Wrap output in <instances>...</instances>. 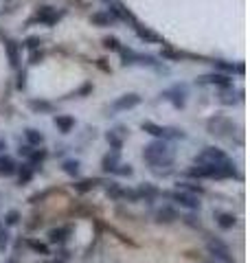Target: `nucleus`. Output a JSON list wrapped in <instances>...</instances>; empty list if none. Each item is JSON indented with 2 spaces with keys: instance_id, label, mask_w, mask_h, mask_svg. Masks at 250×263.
I'll return each mask as SVG.
<instances>
[{
  "instance_id": "nucleus-1",
  "label": "nucleus",
  "mask_w": 250,
  "mask_h": 263,
  "mask_svg": "<svg viewBox=\"0 0 250 263\" xmlns=\"http://www.w3.org/2000/svg\"><path fill=\"white\" fill-rule=\"evenodd\" d=\"M143 158L152 164V167H171L173 149L165 141H154L143 149Z\"/></svg>"
},
{
  "instance_id": "nucleus-2",
  "label": "nucleus",
  "mask_w": 250,
  "mask_h": 263,
  "mask_svg": "<svg viewBox=\"0 0 250 263\" xmlns=\"http://www.w3.org/2000/svg\"><path fill=\"white\" fill-rule=\"evenodd\" d=\"M189 176L193 178H211V180H222V178H230L235 176V164L230 160L222 162V164H211V162H195V167L189 171Z\"/></svg>"
},
{
  "instance_id": "nucleus-3",
  "label": "nucleus",
  "mask_w": 250,
  "mask_h": 263,
  "mask_svg": "<svg viewBox=\"0 0 250 263\" xmlns=\"http://www.w3.org/2000/svg\"><path fill=\"white\" fill-rule=\"evenodd\" d=\"M143 132H147V134H152L156 138H160V141H171V138H185V132L182 129H176V127H160L156 125V123L152 121H143Z\"/></svg>"
},
{
  "instance_id": "nucleus-4",
  "label": "nucleus",
  "mask_w": 250,
  "mask_h": 263,
  "mask_svg": "<svg viewBox=\"0 0 250 263\" xmlns=\"http://www.w3.org/2000/svg\"><path fill=\"white\" fill-rule=\"evenodd\" d=\"M64 11H57L55 7H40V9L35 11V15L29 20V24H44V27H53V24H57L62 20Z\"/></svg>"
},
{
  "instance_id": "nucleus-5",
  "label": "nucleus",
  "mask_w": 250,
  "mask_h": 263,
  "mask_svg": "<svg viewBox=\"0 0 250 263\" xmlns=\"http://www.w3.org/2000/svg\"><path fill=\"white\" fill-rule=\"evenodd\" d=\"M169 197L173 202H178L182 209H187V211H200V206H202V202L198 200V195L195 193H189V191H182V189H178V191H173L169 193Z\"/></svg>"
},
{
  "instance_id": "nucleus-6",
  "label": "nucleus",
  "mask_w": 250,
  "mask_h": 263,
  "mask_svg": "<svg viewBox=\"0 0 250 263\" xmlns=\"http://www.w3.org/2000/svg\"><path fill=\"white\" fill-rule=\"evenodd\" d=\"M230 158L218 147H206L202 154L195 156V162H211V164H222V162H228Z\"/></svg>"
},
{
  "instance_id": "nucleus-7",
  "label": "nucleus",
  "mask_w": 250,
  "mask_h": 263,
  "mask_svg": "<svg viewBox=\"0 0 250 263\" xmlns=\"http://www.w3.org/2000/svg\"><path fill=\"white\" fill-rule=\"evenodd\" d=\"M198 84L202 86H220V88H228L230 86V75L226 72H208L198 79Z\"/></svg>"
},
{
  "instance_id": "nucleus-8",
  "label": "nucleus",
  "mask_w": 250,
  "mask_h": 263,
  "mask_svg": "<svg viewBox=\"0 0 250 263\" xmlns=\"http://www.w3.org/2000/svg\"><path fill=\"white\" fill-rule=\"evenodd\" d=\"M108 11L112 13V18L114 20H123V22H132L134 24V15H132L128 9H125V5L119 3V0H110V7H108Z\"/></svg>"
},
{
  "instance_id": "nucleus-9",
  "label": "nucleus",
  "mask_w": 250,
  "mask_h": 263,
  "mask_svg": "<svg viewBox=\"0 0 250 263\" xmlns=\"http://www.w3.org/2000/svg\"><path fill=\"white\" fill-rule=\"evenodd\" d=\"M136 105H140V97L130 92V95H123L121 99H116V101L112 103V110L114 112H123V110H132L136 108Z\"/></svg>"
},
{
  "instance_id": "nucleus-10",
  "label": "nucleus",
  "mask_w": 250,
  "mask_h": 263,
  "mask_svg": "<svg viewBox=\"0 0 250 263\" xmlns=\"http://www.w3.org/2000/svg\"><path fill=\"white\" fill-rule=\"evenodd\" d=\"M206 248H208V252H211V257L230 261V250H228V246L224 243V241H220V239H208Z\"/></svg>"
},
{
  "instance_id": "nucleus-11",
  "label": "nucleus",
  "mask_w": 250,
  "mask_h": 263,
  "mask_svg": "<svg viewBox=\"0 0 250 263\" xmlns=\"http://www.w3.org/2000/svg\"><path fill=\"white\" fill-rule=\"evenodd\" d=\"M134 33L138 35V40H143V42H147V44H158L160 42V35H158V33H154L152 29H147V27H140L138 22H134Z\"/></svg>"
},
{
  "instance_id": "nucleus-12",
  "label": "nucleus",
  "mask_w": 250,
  "mask_h": 263,
  "mask_svg": "<svg viewBox=\"0 0 250 263\" xmlns=\"http://www.w3.org/2000/svg\"><path fill=\"white\" fill-rule=\"evenodd\" d=\"M165 97L169 99V101L176 105V108H185V97H187V90L185 86H176V88H171V90H167Z\"/></svg>"
},
{
  "instance_id": "nucleus-13",
  "label": "nucleus",
  "mask_w": 250,
  "mask_h": 263,
  "mask_svg": "<svg viewBox=\"0 0 250 263\" xmlns=\"http://www.w3.org/2000/svg\"><path fill=\"white\" fill-rule=\"evenodd\" d=\"M5 48H7V55H9V64L13 66V68H18L20 62H22V57H20V46L15 44L13 40H7Z\"/></svg>"
},
{
  "instance_id": "nucleus-14",
  "label": "nucleus",
  "mask_w": 250,
  "mask_h": 263,
  "mask_svg": "<svg viewBox=\"0 0 250 263\" xmlns=\"http://www.w3.org/2000/svg\"><path fill=\"white\" fill-rule=\"evenodd\" d=\"M73 233L70 226H62V228H53L51 233H48V241L51 243H64L66 239H68V235Z\"/></svg>"
},
{
  "instance_id": "nucleus-15",
  "label": "nucleus",
  "mask_w": 250,
  "mask_h": 263,
  "mask_svg": "<svg viewBox=\"0 0 250 263\" xmlns=\"http://www.w3.org/2000/svg\"><path fill=\"white\" fill-rule=\"evenodd\" d=\"M90 20H93V24H95V27H110V24H114L116 20L112 18V13L110 11H97V13H93V18H90Z\"/></svg>"
},
{
  "instance_id": "nucleus-16",
  "label": "nucleus",
  "mask_w": 250,
  "mask_h": 263,
  "mask_svg": "<svg viewBox=\"0 0 250 263\" xmlns=\"http://www.w3.org/2000/svg\"><path fill=\"white\" fill-rule=\"evenodd\" d=\"M55 125H57V129H60L62 134H68V132L75 127V119L68 117V114H57V117H55Z\"/></svg>"
},
{
  "instance_id": "nucleus-17",
  "label": "nucleus",
  "mask_w": 250,
  "mask_h": 263,
  "mask_svg": "<svg viewBox=\"0 0 250 263\" xmlns=\"http://www.w3.org/2000/svg\"><path fill=\"white\" fill-rule=\"evenodd\" d=\"M15 160L11 156H0V176H13L15 174Z\"/></svg>"
},
{
  "instance_id": "nucleus-18",
  "label": "nucleus",
  "mask_w": 250,
  "mask_h": 263,
  "mask_svg": "<svg viewBox=\"0 0 250 263\" xmlns=\"http://www.w3.org/2000/svg\"><path fill=\"white\" fill-rule=\"evenodd\" d=\"M215 219H218V226L224 228V230H230L233 226H235V215H230V213H218L215 215Z\"/></svg>"
},
{
  "instance_id": "nucleus-19",
  "label": "nucleus",
  "mask_w": 250,
  "mask_h": 263,
  "mask_svg": "<svg viewBox=\"0 0 250 263\" xmlns=\"http://www.w3.org/2000/svg\"><path fill=\"white\" fill-rule=\"evenodd\" d=\"M101 167H103V171H112V174H114V171L119 169V152L108 154L105 158H103V164H101Z\"/></svg>"
},
{
  "instance_id": "nucleus-20",
  "label": "nucleus",
  "mask_w": 250,
  "mask_h": 263,
  "mask_svg": "<svg viewBox=\"0 0 250 263\" xmlns=\"http://www.w3.org/2000/svg\"><path fill=\"white\" fill-rule=\"evenodd\" d=\"M156 217H158V221H165V224H171V221H176L178 219V215H176V211L173 209H169V206H165V209H160L156 213Z\"/></svg>"
},
{
  "instance_id": "nucleus-21",
  "label": "nucleus",
  "mask_w": 250,
  "mask_h": 263,
  "mask_svg": "<svg viewBox=\"0 0 250 263\" xmlns=\"http://www.w3.org/2000/svg\"><path fill=\"white\" fill-rule=\"evenodd\" d=\"M24 136H27L29 145H42V143H44V134H42V132H38V129H33V127L24 129Z\"/></svg>"
},
{
  "instance_id": "nucleus-22",
  "label": "nucleus",
  "mask_w": 250,
  "mask_h": 263,
  "mask_svg": "<svg viewBox=\"0 0 250 263\" xmlns=\"http://www.w3.org/2000/svg\"><path fill=\"white\" fill-rule=\"evenodd\" d=\"M105 141H108V143H110V147H112V149H114V152H119V149H121V147H123V138H121L119 134H116V129H112V132H108V134H105Z\"/></svg>"
},
{
  "instance_id": "nucleus-23",
  "label": "nucleus",
  "mask_w": 250,
  "mask_h": 263,
  "mask_svg": "<svg viewBox=\"0 0 250 263\" xmlns=\"http://www.w3.org/2000/svg\"><path fill=\"white\" fill-rule=\"evenodd\" d=\"M97 184H99V180H81V182L73 184V186H75V191H79V193H86V191H90V189H95Z\"/></svg>"
},
{
  "instance_id": "nucleus-24",
  "label": "nucleus",
  "mask_w": 250,
  "mask_h": 263,
  "mask_svg": "<svg viewBox=\"0 0 250 263\" xmlns=\"http://www.w3.org/2000/svg\"><path fill=\"white\" fill-rule=\"evenodd\" d=\"M103 46L108 48V51H119V48H121V42H119V37L108 35V37H103Z\"/></svg>"
},
{
  "instance_id": "nucleus-25",
  "label": "nucleus",
  "mask_w": 250,
  "mask_h": 263,
  "mask_svg": "<svg viewBox=\"0 0 250 263\" xmlns=\"http://www.w3.org/2000/svg\"><path fill=\"white\" fill-rule=\"evenodd\" d=\"M64 171H66L68 176H77V174H79V162H77V160H66V162H64Z\"/></svg>"
},
{
  "instance_id": "nucleus-26",
  "label": "nucleus",
  "mask_w": 250,
  "mask_h": 263,
  "mask_svg": "<svg viewBox=\"0 0 250 263\" xmlns=\"http://www.w3.org/2000/svg\"><path fill=\"white\" fill-rule=\"evenodd\" d=\"M178 189H182V191H189V193H204V189L200 184H193V182H180Z\"/></svg>"
},
{
  "instance_id": "nucleus-27",
  "label": "nucleus",
  "mask_w": 250,
  "mask_h": 263,
  "mask_svg": "<svg viewBox=\"0 0 250 263\" xmlns=\"http://www.w3.org/2000/svg\"><path fill=\"white\" fill-rule=\"evenodd\" d=\"M31 178H33V167H31V164H22V169H20V184L29 182Z\"/></svg>"
},
{
  "instance_id": "nucleus-28",
  "label": "nucleus",
  "mask_w": 250,
  "mask_h": 263,
  "mask_svg": "<svg viewBox=\"0 0 250 263\" xmlns=\"http://www.w3.org/2000/svg\"><path fill=\"white\" fill-rule=\"evenodd\" d=\"M29 105H31L33 110H38V112H51L53 110V105L46 103V101H31Z\"/></svg>"
},
{
  "instance_id": "nucleus-29",
  "label": "nucleus",
  "mask_w": 250,
  "mask_h": 263,
  "mask_svg": "<svg viewBox=\"0 0 250 263\" xmlns=\"http://www.w3.org/2000/svg\"><path fill=\"white\" fill-rule=\"evenodd\" d=\"M29 248H33V250L40 252V254H48V246L46 243H40L35 239H29Z\"/></svg>"
},
{
  "instance_id": "nucleus-30",
  "label": "nucleus",
  "mask_w": 250,
  "mask_h": 263,
  "mask_svg": "<svg viewBox=\"0 0 250 263\" xmlns=\"http://www.w3.org/2000/svg\"><path fill=\"white\" fill-rule=\"evenodd\" d=\"M215 66H218V68H222V70H226V72H244V66H230V64H224V62H218V64H215Z\"/></svg>"
},
{
  "instance_id": "nucleus-31",
  "label": "nucleus",
  "mask_w": 250,
  "mask_h": 263,
  "mask_svg": "<svg viewBox=\"0 0 250 263\" xmlns=\"http://www.w3.org/2000/svg\"><path fill=\"white\" fill-rule=\"evenodd\" d=\"M18 221H20L18 211H9V213H7V217H5V224L7 226H13V224H18Z\"/></svg>"
},
{
  "instance_id": "nucleus-32",
  "label": "nucleus",
  "mask_w": 250,
  "mask_h": 263,
  "mask_svg": "<svg viewBox=\"0 0 250 263\" xmlns=\"http://www.w3.org/2000/svg\"><path fill=\"white\" fill-rule=\"evenodd\" d=\"M44 158H46V152H44V149H40V152H31V156H29L31 164H33V162H42Z\"/></svg>"
},
{
  "instance_id": "nucleus-33",
  "label": "nucleus",
  "mask_w": 250,
  "mask_h": 263,
  "mask_svg": "<svg viewBox=\"0 0 250 263\" xmlns=\"http://www.w3.org/2000/svg\"><path fill=\"white\" fill-rule=\"evenodd\" d=\"M7 243H9V235H7V230L0 226V252L7 248Z\"/></svg>"
},
{
  "instance_id": "nucleus-34",
  "label": "nucleus",
  "mask_w": 250,
  "mask_h": 263,
  "mask_svg": "<svg viewBox=\"0 0 250 263\" xmlns=\"http://www.w3.org/2000/svg\"><path fill=\"white\" fill-rule=\"evenodd\" d=\"M40 44H42V40H40V37H29V40H27V48H31V51L40 48Z\"/></svg>"
},
{
  "instance_id": "nucleus-35",
  "label": "nucleus",
  "mask_w": 250,
  "mask_h": 263,
  "mask_svg": "<svg viewBox=\"0 0 250 263\" xmlns=\"http://www.w3.org/2000/svg\"><path fill=\"white\" fill-rule=\"evenodd\" d=\"M119 167H121V169H116L114 174H121V176H132V167H130V164H119Z\"/></svg>"
},
{
  "instance_id": "nucleus-36",
  "label": "nucleus",
  "mask_w": 250,
  "mask_h": 263,
  "mask_svg": "<svg viewBox=\"0 0 250 263\" xmlns=\"http://www.w3.org/2000/svg\"><path fill=\"white\" fill-rule=\"evenodd\" d=\"M31 145H20V149H18V154L20 156H24V158H29V156H31Z\"/></svg>"
},
{
  "instance_id": "nucleus-37",
  "label": "nucleus",
  "mask_w": 250,
  "mask_h": 263,
  "mask_svg": "<svg viewBox=\"0 0 250 263\" xmlns=\"http://www.w3.org/2000/svg\"><path fill=\"white\" fill-rule=\"evenodd\" d=\"M24 77H27L24 72H20V75H18V88H20V90H24V86H27V81H24Z\"/></svg>"
},
{
  "instance_id": "nucleus-38",
  "label": "nucleus",
  "mask_w": 250,
  "mask_h": 263,
  "mask_svg": "<svg viewBox=\"0 0 250 263\" xmlns=\"http://www.w3.org/2000/svg\"><path fill=\"white\" fill-rule=\"evenodd\" d=\"M185 221H187L189 226H200V219L195 221V217H191V215H189V217H185Z\"/></svg>"
},
{
  "instance_id": "nucleus-39",
  "label": "nucleus",
  "mask_w": 250,
  "mask_h": 263,
  "mask_svg": "<svg viewBox=\"0 0 250 263\" xmlns=\"http://www.w3.org/2000/svg\"><path fill=\"white\" fill-rule=\"evenodd\" d=\"M206 263H230V261H224V259H215V257H213L211 261H206Z\"/></svg>"
},
{
  "instance_id": "nucleus-40",
  "label": "nucleus",
  "mask_w": 250,
  "mask_h": 263,
  "mask_svg": "<svg viewBox=\"0 0 250 263\" xmlns=\"http://www.w3.org/2000/svg\"><path fill=\"white\" fill-rule=\"evenodd\" d=\"M53 263H64V261H53Z\"/></svg>"
},
{
  "instance_id": "nucleus-41",
  "label": "nucleus",
  "mask_w": 250,
  "mask_h": 263,
  "mask_svg": "<svg viewBox=\"0 0 250 263\" xmlns=\"http://www.w3.org/2000/svg\"><path fill=\"white\" fill-rule=\"evenodd\" d=\"M0 149H3V143H0Z\"/></svg>"
},
{
  "instance_id": "nucleus-42",
  "label": "nucleus",
  "mask_w": 250,
  "mask_h": 263,
  "mask_svg": "<svg viewBox=\"0 0 250 263\" xmlns=\"http://www.w3.org/2000/svg\"><path fill=\"white\" fill-rule=\"evenodd\" d=\"M9 263H15V261H9Z\"/></svg>"
}]
</instances>
